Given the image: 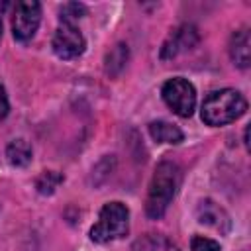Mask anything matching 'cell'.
I'll list each match as a JSON object with an SVG mask.
<instances>
[{
    "label": "cell",
    "mask_w": 251,
    "mask_h": 251,
    "mask_svg": "<svg viewBox=\"0 0 251 251\" xmlns=\"http://www.w3.org/2000/svg\"><path fill=\"white\" fill-rule=\"evenodd\" d=\"M161 94H163L165 104L176 116H180V118L192 116L194 106H196V90H194L192 82H188L186 78H180V76L169 78L163 84Z\"/></svg>",
    "instance_id": "cell-4"
},
{
    "label": "cell",
    "mask_w": 251,
    "mask_h": 251,
    "mask_svg": "<svg viewBox=\"0 0 251 251\" xmlns=\"http://www.w3.org/2000/svg\"><path fill=\"white\" fill-rule=\"evenodd\" d=\"M0 37H2V10H0Z\"/></svg>",
    "instance_id": "cell-18"
},
{
    "label": "cell",
    "mask_w": 251,
    "mask_h": 251,
    "mask_svg": "<svg viewBox=\"0 0 251 251\" xmlns=\"http://www.w3.org/2000/svg\"><path fill=\"white\" fill-rule=\"evenodd\" d=\"M149 133L157 143H173L175 145V143L182 141V131L176 126H173V124H169L165 120L151 122L149 124Z\"/></svg>",
    "instance_id": "cell-10"
},
{
    "label": "cell",
    "mask_w": 251,
    "mask_h": 251,
    "mask_svg": "<svg viewBox=\"0 0 251 251\" xmlns=\"http://www.w3.org/2000/svg\"><path fill=\"white\" fill-rule=\"evenodd\" d=\"M127 45L124 43H118L108 55H106V73L110 76H118L122 73V69L126 67L127 63Z\"/></svg>",
    "instance_id": "cell-13"
},
{
    "label": "cell",
    "mask_w": 251,
    "mask_h": 251,
    "mask_svg": "<svg viewBox=\"0 0 251 251\" xmlns=\"http://www.w3.org/2000/svg\"><path fill=\"white\" fill-rule=\"evenodd\" d=\"M129 229V210L122 202H108L98 214V222L90 229V239L96 243H110L120 239Z\"/></svg>",
    "instance_id": "cell-3"
},
{
    "label": "cell",
    "mask_w": 251,
    "mask_h": 251,
    "mask_svg": "<svg viewBox=\"0 0 251 251\" xmlns=\"http://www.w3.org/2000/svg\"><path fill=\"white\" fill-rule=\"evenodd\" d=\"M86 14V6L84 4H78V2H71V4H65L61 8V22H67V24H73L75 20L82 18Z\"/></svg>",
    "instance_id": "cell-15"
},
{
    "label": "cell",
    "mask_w": 251,
    "mask_h": 251,
    "mask_svg": "<svg viewBox=\"0 0 251 251\" xmlns=\"http://www.w3.org/2000/svg\"><path fill=\"white\" fill-rule=\"evenodd\" d=\"M131 251H180V249L173 241H169L167 237L149 233V235H143L141 239H137L133 243Z\"/></svg>",
    "instance_id": "cell-12"
},
{
    "label": "cell",
    "mask_w": 251,
    "mask_h": 251,
    "mask_svg": "<svg viewBox=\"0 0 251 251\" xmlns=\"http://www.w3.org/2000/svg\"><path fill=\"white\" fill-rule=\"evenodd\" d=\"M247 110V100L233 88L210 92L202 102V120L208 126H226L241 118Z\"/></svg>",
    "instance_id": "cell-2"
},
{
    "label": "cell",
    "mask_w": 251,
    "mask_h": 251,
    "mask_svg": "<svg viewBox=\"0 0 251 251\" xmlns=\"http://www.w3.org/2000/svg\"><path fill=\"white\" fill-rule=\"evenodd\" d=\"M196 43H198V31H196V27L194 25H180L163 43V47H161V59H173L180 51L192 49Z\"/></svg>",
    "instance_id": "cell-7"
},
{
    "label": "cell",
    "mask_w": 251,
    "mask_h": 251,
    "mask_svg": "<svg viewBox=\"0 0 251 251\" xmlns=\"http://www.w3.org/2000/svg\"><path fill=\"white\" fill-rule=\"evenodd\" d=\"M53 53L59 59H76L78 55H82L86 41L82 37V33L76 29L75 24H67L61 22L59 27L53 33V41H51Z\"/></svg>",
    "instance_id": "cell-6"
},
{
    "label": "cell",
    "mask_w": 251,
    "mask_h": 251,
    "mask_svg": "<svg viewBox=\"0 0 251 251\" xmlns=\"http://www.w3.org/2000/svg\"><path fill=\"white\" fill-rule=\"evenodd\" d=\"M8 96H6V92H4V88L0 86V120H4L6 118V114H8Z\"/></svg>",
    "instance_id": "cell-17"
},
{
    "label": "cell",
    "mask_w": 251,
    "mask_h": 251,
    "mask_svg": "<svg viewBox=\"0 0 251 251\" xmlns=\"http://www.w3.org/2000/svg\"><path fill=\"white\" fill-rule=\"evenodd\" d=\"M251 39H249V29L247 27H241L237 29L233 35H231V41H229V57L231 61L239 67V69H247L249 63H251Z\"/></svg>",
    "instance_id": "cell-9"
},
{
    "label": "cell",
    "mask_w": 251,
    "mask_h": 251,
    "mask_svg": "<svg viewBox=\"0 0 251 251\" xmlns=\"http://www.w3.org/2000/svg\"><path fill=\"white\" fill-rule=\"evenodd\" d=\"M180 184V169L176 163L173 161H163L157 165L153 178L149 182V190H147V200H145V214L151 220H159L171 200L176 194V188Z\"/></svg>",
    "instance_id": "cell-1"
},
{
    "label": "cell",
    "mask_w": 251,
    "mask_h": 251,
    "mask_svg": "<svg viewBox=\"0 0 251 251\" xmlns=\"http://www.w3.org/2000/svg\"><path fill=\"white\" fill-rule=\"evenodd\" d=\"M41 22V6L35 0L18 2L12 16V33L18 41H29Z\"/></svg>",
    "instance_id": "cell-5"
},
{
    "label": "cell",
    "mask_w": 251,
    "mask_h": 251,
    "mask_svg": "<svg viewBox=\"0 0 251 251\" xmlns=\"http://www.w3.org/2000/svg\"><path fill=\"white\" fill-rule=\"evenodd\" d=\"M196 220L208 227H214L222 233H226L229 229V216L226 214V210L216 204L214 200H202L196 208Z\"/></svg>",
    "instance_id": "cell-8"
},
{
    "label": "cell",
    "mask_w": 251,
    "mask_h": 251,
    "mask_svg": "<svg viewBox=\"0 0 251 251\" xmlns=\"http://www.w3.org/2000/svg\"><path fill=\"white\" fill-rule=\"evenodd\" d=\"M63 182V175L55 173V171H43L37 178H35V188L39 194H53L55 188Z\"/></svg>",
    "instance_id": "cell-14"
},
{
    "label": "cell",
    "mask_w": 251,
    "mask_h": 251,
    "mask_svg": "<svg viewBox=\"0 0 251 251\" xmlns=\"http://www.w3.org/2000/svg\"><path fill=\"white\" fill-rule=\"evenodd\" d=\"M6 157H8L12 167H27L31 163L33 151L25 139H14L6 147Z\"/></svg>",
    "instance_id": "cell-11"
},
{
    "label": "cell",
    "mask_w": 251,
    "mask_h": 251,
    "mask_svg": "<svg viewBox=\"0 0 251 251\" xmlns=\"http://www.w3.org/2000/svg\"><path fill=\"white\" fill-rule=\"evenodd\" d=\"M190 249L192 251H222L218 241H214L210 237H204V235H194L192 241H190Z\"/></svg>",
    "instance_id": "cell-16"
}]
</instances>
